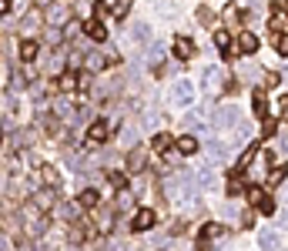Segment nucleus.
Instances as JSON below:
<instances>
[{
  "label": "nucleus",
  "mask_w": 288,
  "mask_h": 251,
  "mask_svg": "<svg viewBox=\"0 0 288 251\" xmlns=\"http://www.w3.org/2000/svg\"><path fill=\"white\" fill-rule=\"evenodd\" d=\"M235 124H238V107H218L214 111V127L218 131H228Z\"/></svg>",
  "instance_id": "2"
},
{
  "label": "nucleus",
  "mask_w": 288,
  "mask_h": 251,
  "mask_svg": "<svg viewBox=\"0 0 288 251\" xmlns=\"http://www.w3.org/2000/svg\"><path fill=\"white\" fill-rule=\"evenodd\" d=\"M278 111H282V117H288V97H282V104H278Z\"/></svg>",
  "instance_id": "40"
},
{
  "label": "nucleus",
  "mask_w": 288,
  "mask_h": 251,
  "mask_svg": "<svg viewBox=\"0 0 288 251\" xmlns=\"http://www.w3.org/2000/svg\"><path fill=\"white\" fill-rule=\"evenodd\" d=\"M128 7H131V0H117L114 14H117V17H124V14H128Z\"/></svg>",
  "instance_id": "34"
},
{
  "label": "nucleus",
  "mask_w": 288,
  "mask_h": 251,
  "mask_svg": "<svg viewBox=\"0 0 288 251\" xmlns=\"http://www.w3.org/2000/svg\"><path fill=\"white\" fill-rule=\"evenodd\" d=\"M34 57H37V40L27 37L24 44H20V60H34Z\"/></svg>",
  "instance_id": "18"
},
{
  "label": "nucleus",
  "mask_w": 288,
  "mask_h": 251,
  "mask_svg": "<svg viewBox=\"0 0 288 251\" xmlns=\"http://www.w3.org/2000/svg\"><path fill=\"white\" fill-rule=\"evenodd\" d=\"M275 50L282 57H288V34H275Z\"/></svg>",
  "instance_id": "28"
},
{
  "label": "nucleus",
  "mask_w": 288,
  "mask_h": 251,
  "mask_svg": "<svg viewBox=\"0 0 288 251\" xmlns=\"http://www.w3.org/2000/svg\"><path fill=\"white\" fill-rule=\"evenodd\" d=\"M238 50H241V54H255V50H258V37H255L251 30L238 34Z\"/></svg>",
  "instance_id": "11"
},
{
  "label": "nucleus",
  "mask_w": 288,
  "mask_h": 251,
  "mask_svg": "<svg viewBox=\"0 0 288 251\" xmlns=\"http://www.w3.org/2000/svg\"><path fill=\"white\" fill-rule=\"evenodd\" d=\"M221 234H225V225H205V228H201V234H198V241H208V245H211L214 238H221Z\"/></svg>",
  "instance_id": "13"
},
{
  "label": "nucleus",
  "mask_w": 288,
  "mask_h": 251,
  "mask_svg": "<svg viewBox=\"0 0 288 251\" xmlns=\"http://www.w3.org/2000/svg\"><path fill=\"white\" fill-rule=\"evenodd\" d=\"M84 34H87V37L94 40V44H104V40H107V30H104V27H101L97 20H91V24L84 27Z\"/></svg>",
  "instance_id": "14"
},
{
  "label": "nucleus",
  "mask_w": 288,
  "mask_h": 251,
  "mask_svg": "<svg viewBox=\"0 0 288 251\" xmlns=\"http://www.w3.org/2000/svg\"><path fill=\"white\" fill-rule=\"evenodd\" d=\"M111 184H114L117 191H124V174H117V171H111Z\"/></svg>",
  "instance_id": "33"
},
{
  "label": "nucleus",
  "mask_w": 288,
  "mask_h": 251,
  "mask_svg": "<svg viewBox=\"0 0 288 251\" xmlns=\"http://www.w3.org/2000/svg\"><path fill=\"white\" fill-rule=\"evenodd\" d=\"M201 91H208V94H218V91H221V71H218L214 64H208V67H205V77H201Z\"/></svg>",
  "instance_id": "3"
},
{
  "label": "nucleus",
  "mask_w": 288,
  "mask_h": 251,
  "mask_svg": "<svg viewBox=\"0 0 288 251\" xmlns=\"http://www.w3.org/2000/svg\"><path fill=\"white\" fill-rule=\"evenodd\" d=\"M214 47H218L221 54H228V50H231V37H228V30H218V34H214Z\"/></svg>",
  "instance_id": "23"
},
{
  "label": "nucleus",
  "mask_w": 288,
  "mask_h": 251,
  "mask_svg": "<svg viewBox=\"0 0 288 251\" xmlns=\"http://www.w3.org/2000/svg\"><path fill=\"white\" fill-rule=\"evenodd\" d=\"M154 221H157V214H154L151 208H144V211L134 214V225H131V228H134V231H151Z\"/></svg>",
  "instance_id": "6"
},
{
  "label": "nucleus",
  "mask_w": 288,
  "mask_h": 251,
  "mask_svg": "<svg viewBox=\"0 0 288 251\" xmlns=\"http://www.w3.org/2000/svg\"><path fill=\"white\" fill-rule=\"evenodd\" d=\"M104 137H107V124H104V121H94V124L87 127V144H101Z\"/></svg>",
  "instance_id": "12"
},
{
  "label": "nucleus",
  "mask_w": 288,
  "mask_h": 251,
  "mask_svg": "<svg viewBox=\"0 0 288 251\" xmlns=\"http://www.w3.org/2000/svg\"><path fill=\"white\" fill-rule=\"evenodd\" d=\"M171 97H174V104H181V107H184V104H191V100H194V87L188 84V80H178Z\"/></svg>",
  "instance_id": "5"
},
{
  "label": "nucleus",
  "mask_w": 288,
  "mask_h": 251,
  "mask_svg": "<svg viewBox=\"0 0 288 251\" xmlns=\"http://www.w3.org/2000/svg\"><path fill=\"white\" fill-rule=\"evenodd\" d=\"M248 201H251V204H255L262 214H271V211H275V201H271V198L262 191V188H251V191H248Z\"/></svg>",
  "instance_id": "4"
},
{
  "label": "nucleus",
  "mask_w": 288,
  "mask_h": 251,
  "mask_svg": "<svg viewBox=\"0 0 288 251\" xmlns=\"http://www.w3.org/2000/svg\"><path fill=\"white\" fill-rule=\"evenodd\" d=\"M54 114L57 117H71L74 114V107L67 104V97H57V100H54Z\"/></svg>",
  "instance_id": "24"
},
{
  "label": "nucleus",
  "mask_w": 288,
  "mask_h": 251,
  "mask_svg": "<svg viewBox=\"0 0 288 251\" xmlns=\"http://www.w3.org/2000/svg\"><path fill=\"white\" fill-rule=\"evenodd\" d=\"M7 3H10V0H7Z\"/></svg>",
  "instance_id": "43"
},
{
  "label": "nucleus",
  "mask_w": 288,
  "mask_h": 251,
  "mask_svg": "<svg viewBox=\"0 0 288 251\" xmlns=\"http://www.w3.org/2000/svg\"><path fill=\"white\" fill-rule=\"evenodd\" d=\"M258 245H262V251H275L278 248V231L275 228H262L258 231Z\"/></svg>",
  "instance_id": "9"
},
{
  "label": "nucleus",
  "mask_w": 288,
  "mask_h": 251,
  "mask_svg": "<svg viewBox=\"0 0 288 251\" xmlns=\"http://www.w3.org/2000/svg\"><path fill=\"white\" fill-rule=\"evenodd\" d=\"M285 14H288V3H285Z\"/></svg>",
  "instance_id": "42"
},
{
  "label": "nucleus",
  "mask_w": 288,
  "mask_h": 251,
  "mask_svg": "<svg viewBox=\"0 0 288 251\" xmlns=\"http://www.w3.org/2000/svg\"><path fill=\"white\" fill-rule=\"evenodd\" d=\"M205 151H208V161H214V164L228 157V148H225L221 141H208V144H205Z\"/></svg>",
  "instance_id": "10"
},
{
  "label": "nucleus",
  "mask_w": 288,
  "mask_h": 251,
  "mask_svg": "<svg viewBox=\"0 0 288 251\" xmlns=\"http://www.w3.org/2000/svg\"><path fill=\"white\" fill-rule=\"evenodd\" d=\"M228 194H241V181H238V177H231L228 181Z\"/></svg>",
  "instance_id": "37"
},
{
  "label": "nucleus",
  "mask_w": 288,
  "mask_h": 251,
  "mask_svg": "<svg viewBox=\"0 0 288 251\" xmlns=\"http://www.w3.org/2000/svg\"><path fill=\"white\" fill-rule=\"evenodd\" d=\"M255 157H258V148H248V151H245V154L238 157V174L245 171V168H248L251 161H255Z\"/></svg>",
  "instance_id": "25"
},
{
  "label": "nucleus",
  "mask_w": 288,
  "mask_h": 251,
  "mask_svg": "<svg viewBox=\"0 0 288 251\" xmlns=\"http://www.w3.org/2000/svg\"><path fill=\"white\" fill-rule=\"evenodd\" d=\"M144 164H148V151H144V148H134V151L128 154V171L137 174V171H144Z\"/></svg>",
  "instance_id": "7"
},
{
  "label": "nucleus",
  "mask_w": 288,
  "mask_h": 251,
  "mask_svg": "<svg viewBox=\"0 0 288 251\" xmlns=\"http://www.w3.org/2000/svg\"><path fill=\"white\" fill-rule=\"evenodd\" d=\"M34 204H37L40 211H51V208H54V191H37Z\"/></svg>",
  "instance_id": "20"
},
{
  "label": "nucleus",
  "mask_w": 288,
  "mask_h": 251,
  "mask_svg": "<svg viewBox=\"0 0 288 251\" xmlns=\"http://www.w3.org/2000/svg\"><path fill=\"white\" fill-rule=\"evenodd\" d=\"M194 184H198V188H211V174L198 171V174H194Z\"/></svg>",
  "instance_id": "31"
},
{
  "label": "nucleus",
  "mask_w": 288,
  "mask_h": 251,
  "mask_svg": "<svg viewBox=\"0 0 288 251\" xmlns=\"http://www.w3.org/2000/svg\"><path fill=\"white\" fill-rule=\"evenodd\" d=\"M194 151H198V137L194 134L178 137V154H194Z\"/></svg>",
  "instance_id": "16"
},
{
  "label": "nucleus",
  "mask_w": 288,
  "mask_h": 251,
  "mask_svg": "<svg viewBox=\"0 0 288 251\" xmlns=\"http://www.w3.org/2000/svg\"><path fill=\"white\" fill-rule=\"evenodd\" d=\"M285 174H288L285 164H282V168H271V171H268V184H271V188H275V184H282V181H285Z\"/></svg>",
  "instance_id": "26"
},
{
  "label": "nucleus",
  "mask_w": 288,
  "mask_h": 251,
  "mask_svg": "<svg viewBox=\"0 0 288 251\" xmlns=\"http://www.w3.org/2000/svg\"><path fill=\"white\" fill-rule=\"evenodd\" d=\"M77 87L87 91V87H91V74H80V77H77Z\"/></svg>",
  "instance_id": "39"
},
{
  "label": "nucleus",
  "mask_w": 288,
  "mask_h": 251,
  "mask_svg": "<svg viewBox=\"0 0 288 251\" xmlns=\"http://www.w3.org/2000/svg\"><path fill=\"white\" fill-rule=\"evenodd\" d=\"M117 211H124V208H131V194L128 191H117V201H114Z\"/></svg>",
  "instance_id": "29"
},
{
  "label": "nucleus",
  "mask_w": 288,
  "mask_h": 251,
  "mask_svg": "<svg viewBox=\"0 0 288 251\" xmlns=\"http://www.w3.org/2000/svg\"><path fill=\"white\" fill-rule=\"evenodd\" d=\"M77 80L71 77V74H64V77H60V91H71V87H74Z\"/></svg>",
  "instance_id": "36"
},
{
  "label": "nucleus",
  "mask_w": 288,
  "mask_h": 251,
  "mask_svg": "<svg viewBox=\"0 0 288 251\" xmlns=\"http://www.w3.org/2000/svg\"><path fill=\"white\" fill-rule=\"evenodd\" d=\"M104 67V57L101 54H87V71H101Z\"/></svg>",
  "instance_id": "30"
},
{
  "label": "nucleus",
  "mask_w": 288,
  "mask_h": 251,
  "mask_svg": "<svg viewBox=\"0 0 288 251\" xmlns=\"http://www.w3.org/2000/svg\"><path fill=\"white\" fill-rule=\"evenodd\" d=\"M51 3H54V0H37V7H51Z\"/></svg>",
  "instance_id": "41"
},
{
  "label": "nucleus",
  "mask_w": 288,
  "mask_h": 251,
  "mask_svg": "<svg viewBox=\"0 0 288 251\" xmlns=\"http://www.w3.org/2000/svg\"><path fill=\"white\" fill-rule=\"evenodd\" d=\"M67 20H71V7H67L64 0H57V3H51V7H47V24H51L54 30H57V27H64Z\"/></svg>",
  "instance_id": "1"
},
{
  "label": "nucleus",
  "mask_w": 288,
  "mask_h": 251,
  "mask_svg": "<svg viewBox=\"0 0 288 251\" xmlns=\"http://www.w3.org/2000/svg\"><path fill=\"white\" fill-rule=\"evenodd\" d=\"M37 27H40V10H30L27 17L20 20V30H24V34H34Z\"/></svg>",
  "instance_id": "17"
},
{
  "label": "nucleus",
  "mask_w": 288,
  "mask_h": 251,
  "mask_svg": "<svg viewBox=\"0 0 288 251\" xmlns=\"http://www.w3.org/2000/svg\"><path fill=\"white\" fill-rule=\"evenodd\" d=\"M134 37H137V40H148V37H151L148 24H134Z\"/></svg>",
  "instance_id": "32"
},
{
  "label": "nucleus",
  "mask_w": 288,
  "mask_h": 251,
  "mask_svg": "<svg viewBox=\"0 0 288 251\" xmlns=\"http://www.w3.org/2000/svg\"><path fill=\"white\" fill-rule=\"evenodd\" d=\"M97 198H101V194L87 188V191H80V204H84V208H97Z\"/></svg>",
  "instance_id": "27"
},
{
  "label": "nucleus",
  "mask_w": 288,
  "mask_h": 251,
  "mask_svg": "<svg viewBox=\"0 0 288 251\" xmlns=\"http://www.w3.org/2000/svg\"><path fill=\"white\" fill-rule=\"evenodd\" d=\"M151 148L157 151V154H168V151H171V137H168V134H154Z\"/></svg>",
  "instance_id": "21"
},
{
  "label": "nucleus",
  "mask_w": 288,
  "mask_h": 251,
  "mask_svg": "<svg viewBox=\"0 0 288 251\" xmlns=\"http://www.w3.org/2000/svg\"><path fill=\"white\" fill-rule=\"evenodd\" d=\"M148 60H151V64H157V60H161V47H157V44H151V50H148Z\"/></svg>",
  "instance_id": "35"
},
{
  "label": "nucleus",
  "mask_w": 288,
  "mask_h": 251,
  "mask_svg": "<svg viewBox=\"0 0 288 251\" xmlns=\"http://www.w3.org/2000/svg\"><path fill=\"white\" fill-rule=\"evenodd\" d=\"M198 20H201L205 27H214V24H218V14H214L211 7H198Z\"/></svg>",
  "instance_id": "22"
},
{
  "label": "nucleus",
  "mask_w": 288,
  "mask_h": 251,
  "mask_svg": "<svg viewBox=\"0 0 288 251\" xmlns=\"http://www.w3.org/2000/svg\"><path fill=\"white\" fill-rule=\"evenodd\" d=\"M40 181H44L47 188H57V184H60V174H57V168L44 164V168H40Z\"/></svg>",
  "instance_id": "15"
},
{
  "label": "nucleus",
  "mask_w": 288,
  "mask_h": 251,
  "mask_svg": "<svg viewBox=\"0 0 288 251\" xmlns=\"http://www.w3.org/2000/svg\"><path fill=\"white\" fill-rule=\"evenodd\" d=\"M251 107H255V114H258V117H268V100H265V91H255Z\"/></svg>",
  "instance_id": "19"
},
{
  "label": "nucleus",
  "mask_w": 288,
  "mask_h": 251,
  "mask_svg": "<svg viewBox=\"0 0 288 251\" xmlns=\"http://www.w3.org/2000/svg\"><path fill=\"white\" fill-rule=\"evenodd\" d=\"M174 54H178L181 64H184V60H191L194 57V44L188 37H174Z\"/></svg>",
  "instance_id": "8"
},
{
  "label": "nucleus",
  "mask_w": 288,
  "mask_h": 251,
  "mask_svg": "<svg viewBox=\"0 0 288 251\" xmlns=\"http://www.w3.org/2000/svg\"><path fill=\"white\" fill-rule=\"evenodd\" d=\"M241 225H245V228H255V211H245V214H241Z\"/></svg>",
  "instance_id": "38"
}]
</instances>
